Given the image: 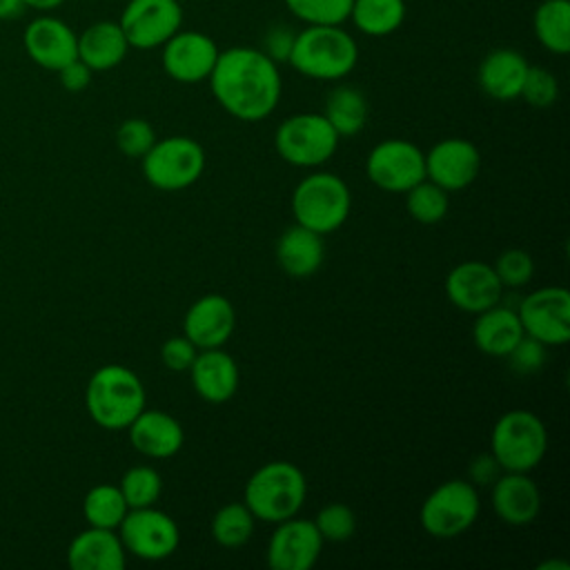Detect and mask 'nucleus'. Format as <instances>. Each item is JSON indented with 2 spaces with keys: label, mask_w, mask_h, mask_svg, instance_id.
<instances>
[{
  "label": "nucleus",
  "mask_w": 570,
  "mask_h": 570,
  "mask_svg": "<svg viewBox=\"0 0 570 570\" xmlns=\"http://www.w3.org/2000/svg\"><path fill=\"white\" fill-rule=\"evenodd\" d=\"M178 2H183V0H178Z\"/></svg>",
  "instance_id": "obj_48"
},
{
  "label": "nucleus",
  "mask_w": 570,
  "mask_h": 570,
  "mask_svg": "<svg viewBox=\"0 0 570 570\" xmlns=\"http://www.w3.org/2000/svg\"><path fill=\"white\" fill-rule=\"evenodd\" d=\"M365 174L379 189L405 194L425 178V154L405 138H387L370 149Z\"/></svg>",
  "instance_id": "obj_11"
},
{
  "label": "nucleus",
  "mask_w": 570,
  "mask_h": 570,
  "mask_svg": "<svg viewBox=\"0 0 570 570\" xmlns=\"http://www.w3.org/2000/svg\"><path fill=\"white\" fill-rule=\"evenodd\" d=\"M198 354V347L183 334L171 336L160 345V361L171 372H187Z\"/></svg>",
  "instance_id": "obj_41"
},
{
  "label": "nucleus",
  "mask_w": 570,
  "mask_h": 570,
  "mask_svg": "<svg viewBox=\"0 0 570 570\" xmlns=\"http://www.w3.org/2000/svg\"><path fill=\"white\" fill-rule=\"evenodd\" d=\"M405 0H352L350 18L356 31L370 38H385L405 22Z\"/></svg>",
  "instance_id": "obj_28"
},
{
  "label": "nucleus",
  "mask_w": 570,
  "mask_h": 570,
  "mask_svg": "<svg viewBox=\"0 0 570 570\" xmlns=\"http://www.w3.org/2000/svg\"><path fill=\"white\" fill-rule=\"evenodd\" d=\"M479 510L476 485L463 479H450L425 497L419 510V523L434 539H454L474 525Z\"/></svg>",
  "instance_id": "obj_8"
},
{
  "label": "nucleus",
  "mask_w": 570,
  "mask_h": 570,
  "mask_svg": "<svg viewBox=\"0 0 570 570\" xmlns=\"http://www.w3.org/2000/svg\"><path fill=\"white\" fill-rule=\"evenodd\" d=\"M285 7L303 24H343L350 18L352 0H285Z\"/></svg>",
  "instance_id": "obj_35"
},
{
  "label": "nucleus",
  "mask_w": 570,
  "mask_h": 570,
  "mask_svg": "<svg viewBox=\"0 0 570 570\" xmlns=\"http://www.w3.org/2000/svg\"><path fill=\"white\" fill-rule=\"evenodd\" d=\"M207 80L216 102L243 122L267 118L283 94L278 65L261 47L236 45L220 51Z\"/></svg>",
  "instance_id": "obj_1"
},
{
  "label": "nucleus",
  "mask_w": 570,
  "mask_h": 570,
  "mask_svg": "<svg viewBox=\"0 0 570 570\" xmlns=\"http://www.w3.org/2000/svg\"><path fill=\"white\" fill-rule=\"evenodd\" d=\"M523 336L517 309L508 305H492L476 314L472 325V341L479 352L488 356H505Z\"/></svg>",
  "instance_id": "obj_27"
},
{
  "label": "nucleus",
  "mask_w": 570,
  "mask_h": 570,
  "mask_svg": "<svg viewBox=\"0 0 570 570\" xmlns=\"http://www.w3.org/2000/svg\"><path fill=\"white\" fill-rule=\"evenodd\" d=\"M287 62L305 78L334 82L354 71L358 45L341 24H305L296 31Z\"/></svg>",
  "instance_id": "obj_2"
},
{
  "label": "nucleus",
  "mask_w": 570,
  "mask_h": 570,
  "mask_svg": "<svg viewBox=\"0 0 570 570\" xmlns=\"http://www.w3.org/2000/svg\"><path fill=\"white\" fill-rule=\"evenodd\" d=\"M187 372H189L194 392L207 403H225L238 390V381H240L238 365L223 347L198 350Z\"/></svg>",
  "instance_id": "obj_21"
},
{
  "label": "nucleus",
  "mask_w": 570,
  "mask_h": 570,
  "mask_svg": "<svg viewBox=\"0 0 570 570\" xmlns=\"http://www.w3.org/2000/svg\"><path fill=\"white\" fill-rule=\"evenodd\" d=\"M523 334L541 341L546 347L570 341V294L566 287L548 285L530 292L517 307Z\"/></svg>",
  "instance_id": "obj_13"
},
{
  "label": "nucleus",
  "mask_w": 570,
  "mask_h": 570,
  "mask_svg": "<svg viewBox=\"0 0 570 570\" xmlns=\"http://www.w3.org/2000/svg\"><path fill=\"white\" fill-rule=\"evenodd\" d=\"M116 530L125 550L145 561H163L180 543L178 523L154 505L129 508Z\"/></svg>",
  "instance_id": "obj_10"
},
{
  "label": "nucleus",
  "mask_w": 570,
  "mask_h": 570,
  "mask_svg": "<svg viewBox=\"0 0 570 570\" xmlns=\"http://www.w3.org/2000/svg\"><path fill=\"white\" fill-rule=\"evenodd\" d=\"M307 497V481L298 465L289 461H269L261 465L245 483L243 503L254 519L281 523L296 517Z\"/></svg>",
  "instance_id": "obj_4"
},
{
  "label": "nucleus",
  "mask_w": 570,
  "mask_h": 570,
  "mask_svg": "<svg viewBox=\"0 0 570 570\" xmlns=\"http://www.w3.org/2000/svg\"><path fill=\"white\" fill-rule=\"evenodd\" d=\"M127 51L129 42L118 20H98L78 33V58L91 71H109L118 67Z\"/></svg>",
  "instance_id": "obj_26"
},
{
  "label": "nucleus",
  "mask_w": 570,
  "mask_h": 570,
  "mask_svg": "<svg viewBox=\"0 0 570 570\" xmlns=\"http://www.w3.org/2000/svg\"><path fill=\"white\" fill-rule=\"evenodd\" d=\"M323 116L338 134V138L354 136L367 122V98L352 85H338L327 94Z\"/></svg>",
  "instance_id": "obj_29"
},
{
  "label": "nucleus",
  "mask_w": 570,
  "mask_h": 570,
  "mask_svg": "<svg viewBox=\"0 0 570 570\" xmlns=\"http://www.w3.org/2000/svg\"><path fill=\"white\" fill-rule=\"evenodd\" d=\"M494 514L508 525H528L539 517L541 492L528 472H501L490 485Z\"/></svg>",
  "instance_id": "obj_20"
},
{
  "label": "nucleus",
  "mask_w": 570,
  "mask_h": 570,
  "mask_svg": "<svg viewBox=\"0 0 570 570\" xmlns=\"http://www.w3.org/2000/svg\"><path fill=\"white\" fill-rule=\"evenodd\" d=\"M519 98H523L530 107H537V109L550 107L559 98V82H557L554 73L548 71L546 67L530 65L528 73L523 78Z\"/></svg>",
  "instance_id": "obj_38"
},
{
  "label": "nucleus",
  "mask_w": 570,
  "mask_h": 570,
  "mask_svg": "<svg viewBox=\"0 0 570 570\" xmlns=\"http://www.w3.org/2000/svg\"><path fill=\"white\" fill-rule=\"evenodd\" d=\"M22 45L27 56L49 71H58L78 58V33L65 20L49 13H40L27 24Z\"/></svg>",
  "instance_id": "obj_18"
},
{
  "label": "nucleus",
  "mask_w": 570,
  "mask_h": 570,
  "mask_svg": "<svg viewBox=\"0 0 570 570\" xmlns=\"http://www.w3.org/2000/svg\"><path fill=\"white\" fill-rule=\"evenodd\" d=\"M276 154L294 167H321L327 163L336 147L338 134L327 118L316 111L287 116L274 131Z\"/></svg>",
  "instance_id": "obj_9"
},
{
  "label": "nucleus",
  "mask_w": 570,
  "mask_h": 570,
  "mask_svg": "<svg viewBox=\"0 0 570 570\" xmlns=\"http://www.w3.org/2000/svg\"><path fill=\"white\" fill-rule=\"evenodd\" d=\"M481 171V151L465 138H443L425 154V178L448 194L465 189Z\"/></svg>",
  "instance_id": "obj_16"
},
{
  "label": "nucleus",
  "mask_w": 570,
  "mask_h": 570,
  "mask_svg": "<svg viewBox=\"0 0 570 570\" xmlns=\"http://www.w3.org/2000/svg\"><path fill=\"white\" fill-rule=\"evenodd\" d=\"M56 73H58V78H60V85H62L67 91H71V94H78V91L87 89L89 82H91V76H94V71H91L80 58L67 62V65H65L62 69H58Z\"/></svg>",
  "instance_id": "obj_43"
},
{
  "label": "nucleus",
  "mask_w": 570,
  "mask_h": 570,
  "mask_svg": "<svg viewBox=\"0 0 570 570\" xmlns=\"http://www.w3.org/2000/svg\"><path fill=\"white\" fill-rule=\"evenodd\" d=\"M160 49L165 73L183 85L207 80L220 53L212 36L194 29H178Z\"/></svg>",
  "instance_id": "obj_14"
},
{
  "label": "nucleus",
  "mask_w": 570,
  "mask_h": 570,
  "mask_svg": "<svg viewBox=\"0 0 570 570\" xmlns=\"http://www.w3.org/2000/svg\"><path fill=\"white\" fill-rule=\"evenodd\" d=\"M118 24L129 49H160L183 27V7L178 0H129Z\"/></svg>",
  "instance_id": "obj_12"
},
{
  "label": "nucleus",
  "mask_w": 570,
  "mask_h": 570,
  "mask_svg": "<svg viewBox=\"0 0 570 570\" xmlns=\"http://www.w3.org/2000/svg\"><path fill=\"white\" fill-rule=\"evenodd\" d=\"M254 514L245 503H227L212 519V537L223 548H240L254 532Z\"/></svg>",
  "instance_id": "obj_32"
},
{
  "label": "nucleus",
  "mask_w": 570,
  "mask_h": 570,
  "mask_svg": "<svg viewBox=\"0 0 570 570\" xmlns=\"http://www.w3.org/2000/svg\"><path fill=\"white\" fill-rule=\"evenodd\" d=\"M548 450L543 421L530 410L503 412L490 432V454L503 472L534 470Z\"/></svg>",
  "instance_id": "obj_6"
},
{
  "label": "nucleus",
  "mask_w": 570,
  "mask_h": 570,
  "mask_svg": "<svg viewBox=\"0 0 570 570\" xmlns=\"http://www.w3.org/2000/svg\"><path fill=\"white\" fill-rule=\"evenodd\" d=\"M314 525H316L318 534L323 537V541L341 543V541H347L354 534L356 514L345 503H327L316 512Z\"/></svg>",
  "instance_id": "obj_36"
},
{
  "label": "nucleus",
  "mask_w": 570,
  "mask_h": 570,
  "mask_svg": "<svg viewBox=\"0 0 570 570\" xmlns=\"http://www.w3.org/2000/svg\"><path fill=\"white\" fill-rule=\"evenodd\" d=\"M323 550V537L314 521L289 517L276 523L265 550L272 570H309Z\"/></svg>",
  "instance_id": "obj_15"
},
{
  "label": "nucleus",
  "mask_w": 570,
  "mask_h": 570,
  "mask_svg": "<svg viewBox=\"0 0 570 570\" xmlns=\"http://www.w3.org/2000/svg\"><path fill=\"white\" fill-rule=\"evenodd\" d=\"M129 441L136 452L149 459H169L183 443L185 432L178 419L163 410H142L127 428Z\"/></svg>",
  "instance_id": "obj_22"
},
{
  "label": "nucleus",
  "mask_w": 570,
  "mask_h": 570,
  "mask_svg": "<svg viewBox=\"0 0 570 570\" xmlns=\"http://www.w3.org/2000/svg\"><path fill=\"white\" fill-rule=\"evenodd\" d=\"M129 508H147L154 505L163 492L160 472L151 465H134L129 468L118 483Z\"/></svg>",
  "instance_id": "obj_34"
},
{
  "label": "nucleus",
  "mask_w": 570,
  "mask_h": 570,
  "mask_svg": "<svg viewBox=\"0 0 570 570\" xmlns=\"http://www.w3.org/2000/svg\"><path fill=\"white\" fill-rule=\"evenodd\" d=\"M140 160L145 180L160 191L187 189L205 171V149L189 136L156 138Z\"/></svg>",
  "instance_id": "obj_7"
},
{
  "label": "nucleus",
  "mask_w": 570,
  "mask_h": 570,
  "mask_svg": "<svg viewBox=\"0 0 570 570\" xmlns=\"http://www.w3.org/2000/svg\"><path fill=\"white\" fill-rule=\"evenodd\" d=\"M156 142V131L145 118H127L116 129V147L129 158H142Z\"/></svg>",
  "instance_id": "obj_39"
},
{
  "label": "nucleus",
  "mask_w": 570,
  "mask_h": 570,
  "mask_svg": "<svg viewBox=\"0 0 570 570\" xmlns=\"http://www.w3.org/2000/svg\"><path fill=\"white\" fill-rule=\"evenodd\" d=\"M350 209V187L332 171H314L292 191L294 220L321 236L336 232L347 220Z\"/></svg>",
  "instance_id": "obj_5"
},
{
  "label": "nucleus",
  "mask_w": 570,
  "mask_h": 570,
  "mask_svg": "<svg viewBox=\"0 0 570 570\" xmlns=\"http://www.w3.org/2000/svg\"><path fill=\"white\" fill-rule=\"evenodd\" d=\"M147 394L140 376L118 363L98 367L87 383L85 405L96 425L118 432L145 410Z\"/></svg>",
  "instance_id": "obj_3"
},
{
  "label": "nucleus",
  "mask_w": 570,
  "mask_h": 570,
  "mask_svg": "<svg viewBox=\"0 0 570 570\" xmlns=\"http://www.w3.org/2000/svg\"><path fill=\"white\" fill-rule=\"evenodd\" d=\"M127 550L116 530L94 528L78 532L67 548V563L73 570H122Z\"/></svg>",
  "instance_id": "obj_23"
},
{
  "label": "nucleus",
  "mask_w": 570,
  "mask_h": 570,
  "mask_svg": "<svg viewBox=\"0 0 570 570\" xmlns=\"http://www.w3.org/2000/svg\"><path fill=\"white\" fill-rule=\"evenodd\" d=\"M236 327V312L227 296L205 294L196 298L183 318V334L198 347H223Z\"/></svg>",
  "instance_id": "obj_19"
},
{
  "label": "nucleus",
  "mask_w": 570,
  "mask_h": 570,
  "mask_svg": "<svg viewBox=\"0 0 570 570\" xmlns=\"http://www.w3.org/2000/svg\"><path fill=\"white\" fill-rule=\"evenodd\" d=\"M528 67L530 65L521 51L499 47L485 53L476 69V80L485 96L494 100H514L521 94Z\"/></svg>",
  "instance_id": "obj_24"
},
{
  "label": "nucleus",
  "mask_w": 570,
  "mask_h": 570,
  "mask_svg": "<svg viewBox=\"0 0 570 570\" xmlns=\"http://www.w3.org/2000/svg\"><path fill=\"white\" fill-rule=\"evenodd\" d=\"M129 505L118 485L98 483L94 485L82 499V514L85 521L94 528H109L116 530L125 519Z\"/></svg>",
  "instance_id": "obj_31"
},
{
  "label": "nucleus",
  "mask_w": 570,
  "mask_h": 570,
  "mask_svg": "<svg viewBox=\"0 0 570 570\" xmlns=\"http://www.w3.org/2000/svg\"><path fill=\"white\" fill-rule=\"evenodd\" d=\"M294 38H296V31H292V29L285 27V24H276V27H272V29L265 31L261 51L267 53L276 65L287 62V60H289V53H292Z\"/></svg>",
  "instance_id": "obj_42"
},
{
  "label": "nucleus",
  "mask_w": 570,
  "mask_h": 570,
  "mask_svg": "<svg viewBox=\"0 0 570 570\" xmlns=\"http://www.w3.org/2000/svg\"><path fill=\"white\" fill-rule=\"evenodd\" d=\"M325 258V245L323 236L294 223L287 227L278 240H276V261L278 267L294 276V278H305L318 272Z\"/></svg>",
  "instance_id": "obj_25"
},
{
  "label": "nucleus",
  "mask_w": 570,
  "mask_h": 570,
  "mask_svg": "<svg viewBox=\"0 0 570 570\" xmlns=\"http://www.w3.org/2000/svg\"><path fill=\"white\" fill-rule=\"evenodd\" d=\"M503 285L492 265L483 261H463L445 276V296L468 314H479L501 301Z\"/></svg>",
  "instance_id": "obj_17"
},
{
  "label": "nucleus",
  "mask_w": 570,
  "mask_h": 570,
  "mask_svg": "<svg viewBox=\"0 0 570 570\" xmlns=\"http://www.w3.org/2000/svg\"><path fill=\"white\" fill-rule=\"evenodd\" d=\"M405 207L416 223L434 225L443 220L448 214V207H450L448 191L436 183L423 178L421 183H416L405 191Z\"/></svg>",
  "instance_id": "obj_33"
},
{
  "label": "nucleus",
  "mask_w": 570,
  "mask_h": 570,
  "mask_svg": "<svg viewBox=\"0 0 570 570\" xmlns=\"http://www.w3.org/2000/svg\"><path fill=\"white\" fill-rule=\"evenodd\" d=\"M468 472H470V483L483 488V485H492V483L499 479V474H501L503 470H501V465L497 463V459L488 452V454L474 456Z\"/></svg>",
  "instance_id": "obj_44"
},
{
  "label": "nucleus",
  "mask_w": 570,
  "mask_h": 570,
  "mask_svg": "<svg viewBox=\"0 0 570 570\" xmlns=\"http://www.w3.org/2000/svg\"><path fill=\"white\" fill-rule=\"evenodd\" d=\"M65 0H22L24 9H33L38 13H49L53 9H58Z\"/></svg>",
  "instance_id": "obj_46"
},
{
  "label": "nucleus",
  "mask_w": 570,
  "mask_h": 570,
  "mask_svg": "<svg viewBox=\"0 0 570 570\" xmlns=\"http://www.w3.org/2000/svg\"><path fill=\"white\" fill-rule=\"evenodd\" d=\"M537 570H570L568 561H559V559H550L537 566Z\"/></svg>",
  "instance_id": "obj_47"
},
{
  "label": "nucleus",
  "mask_w": 570,
  "mask_h": 570,
  "mask_svg": "<svg viewBox=\"0 0 570 570\" xmlns=\"http://www.w3.org/2000/svg\"><path fill=\"white\" fill-rule=\"evenodd\" d=\"M508 365L517 374H534L543 367L546 363V345L528 334H523L517 345L505 354Z\"/></svg>",
  "instance_id": "obj_40"
},
{
  "label": "nucleus",
  "mask_w": 570,
  "mask_h": 570,
  "mask_svg": "<svg viewBox=\"0 0 570 570\" xmlns=\"http://www.w3.org/2000/svg\"><path fill=\"white\" fill-rule=\"evenodd\" d=\"M492 267L503 287H523L534 276V258L525 249L517 247L501 252Z\"/></svg>",
  "instance_id": "obj_37"
},
{
  "label": "nucleus",
  "mask_w": 570,
  "mask_h": 570,
  "mask_svg": "<svg viewBox=\"0 0 570 570\" xmlns=\"http://www.w3.org/2000/svg\"><path fill=\"white\" fill-rule=\"evenodd\" d=\"M24 13L22 0H0V20H16Z\"/></svg>",
  "instance_id": "obj_45"
},
{
  "label": "nucleus",
  "mask_w": 570,
  "mask_h": 570,
  "mask_svg": "<svg viewBox=\"0 0 570 570\" xmlns=\"http://www.w3.org/2000/svg\"><path fill=\"white\" fill-rule=\"evenodd\" d=\"M539 45L557 56L570 51V0H541L532 16Z\"/></svg>",
  "instance_id": "obj_30"
}]
</instances>
